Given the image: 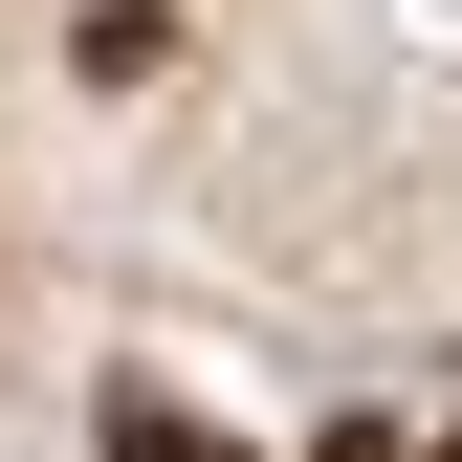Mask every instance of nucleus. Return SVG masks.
<instances>
[{"mask_svg":"<svg viewBox=\"0 0 462 462\" xmlns=\"http://www.w3.org/2000/svg\"><path fill=\"white\" fill-rule=\"evenodd\" d=\"M110 462H243L220 419H177V396H110Z\"/></svg>","mask_w":462,"mask_h":462,"instance_id":"obj_1","label":"nucleus"}]
</instances>
